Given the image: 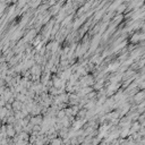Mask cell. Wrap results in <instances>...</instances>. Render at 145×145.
<instances>
[{"mask_svg":"<svg viewBox=\"0 0 145 145\" xmlns=\"http://www.w3.org/2000/svg\"><path fill=\"white\" fill-rule=\"evenodd\" d=\"M101 145H105V144H101Z\"/></svg>","mask_w":145,"mask_h":145,"instance_id":"cell-1","label":"cell"}]
</instances>
